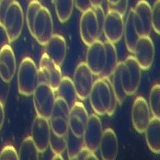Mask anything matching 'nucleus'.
Wrapping results in <instances>:
<instances>
[{"label": "nucleus", "instance_id": "obj_15", "mask_svg": "<svg viewBox=\"0 0 160 160\" xmlns=\"http://www.w3.org/2000/svg\"><path fill=\"white\" fill-rule=\"evenodd\" d=\"M51 127L49 119L37 115L32 122V137L39 153H44L49 146Z\"/></svg>", "mask_w": 160, "mask_h": 160}, {"label": "nucleus", "instance_id": "obj_13", "mask_svg": "<svg viewBox=\"0 0 160 160\" xmlns=\"http://www.w3.org/2000/svg\"><path fill=\"white\" fill-rule=\"evenodd\" d=\"M102 124L99 117L97 114L88 115V120L83 133L84 145L88 150L96 152L98 150L99 143L102 137Z\"/></svg>", "mask_w": 160, "mask_h": 160}, {"label": "nucleus", "instance_id": "obj_30", "mask_svg": "<svg viewBox=\"0 0 160 160\" xmlns=\"http://www.w3.org/2000/svg\"><path fill=\"white\" fill-rule=\"evenodd\" d=\"M149 109L153 117L160 116V86L156 84L152 87L149 94Z\"/></svg>", "mask_w": 160, "mask_h": 160}, {"label": "nucleus", "instance_id": "obj_35", "mask_svg": "<svg viewBox=\"0 0 160 160\" xmlns=\"http://www.w3.org/2000/svg\"><path fill=\"white\" fill-rule=\"evenodd\" d=\"M129 0H119L116 4L108 6V10H112L115 11L117 13H119L120 15L123 17L126 12H127V8H128Z\"/></svg>", "mask_w": 160, "mask_h": 160}, {"label": "nucleus", "instance_id": "obj_29", "mask_svg": "<svg viewBox=\"0 0 160 160\" xmlns=\"http://www.w3.org/2000/svg\"><path fill=\"white\" fill-rule=\"evenodd\" d=\"M55 12L60 22H66L73 13L75 2L74 0H55Z\"/></svg>", "mask_w": 160, "mask_h": 160}, {"label": "nucleus", "instance_id": "obj_7", "mask_svg": "<svg viewBox=\"0 0 160 160\" xmlns=\"http://www.w3.org/2000/svg\"><path fill=\"white\" fill-rule=\"evenodd\" d=\"M53 35V21L47 8L42 7L36 16L33 24L32 37L41 45H45Z\"/></svg>", "mask_w": 160, "mask_h": 160}, {"label": "nucleus", "instance_id": "obj_19", "mask_svg": "<svg viewBox=\"0 0 160 160\" xmlns=\"http://www.w3.org/2000/svg\"><path fill=\"white\" fill-rule=\"evenodd\" d=\"M88 120V113L83 103L76 101L70 108L68 125L69 130L78 136H83Z\"/></svg>", "mask_w": 160, "mask_h": 160}, {"label": "nucleus", "instance_id": "obj_8", "mask_svg": "<svg viewBox=\"0 0 160 160\" xmlns=\"http://www.w3.org/2000/svg\"><path fill=\"white\" fill-rule=\"evenodd\" d=\"M79 32L81 40L87 46L100 39L101 34L93 8L82 12L79 21Z\"/></svg>", "mask_w": 160, "mask_h": 160}, {"label": "nucleus", "instance_id": "obj_38", "mask_svg": "<svg viewBox=\"0 0 160 160\" xmlns=\"http://www.w3.org/2000/svg\"><path fill=\"white\" fill-rule=\"evenodd\" d=\"M76 8L80 12H85L92 8L90 0H74Z\"/></svg>", "mask_w": 160, "mask_h": 160}, {"label": "nucleus", "instance_id": "obj_41", "mask_svg": "<svg viewBox=\"0 0 160 160\" xmlns=\"http://www.w3.org/2000/svg\"><path fill=\"white\" fill-rule=\"evenodd\" d=\"M52 160H55V159H59V160H63V157H62V155H60V154H54L53 155V157L52 158Z\"/></svg>", "mask_w": 160, "mask_h": 160}, {"label": "nucleus", "instance_id": "obj_11", "mask_svg": "<svg viewBox=\"0 0 160 160\" xmlns=\"http://www.w3.org/2000/svg\"><path fill=\"white\" fill-rule=\"evenodd\" d=\"M152 8L146 0H139L133 8V23L138 35L149 36L152 30Z\"/></svg>", "mask_w": 160, "mask_h": 160}, {"label": "nucleus", "instance_id": "obj_32", "mask_svg": "<svg viewBox=\"0 0 160 160\" xmlns=\"http://www.w3.org/2000/svg\"><path fill=\"white\" fill-rule=\"evenodd\" d=\"M49 146L51 147V150L53 154L62 155L65 151V146H66L65 135L59 136L51 131L50 139H49Z\"/></svg>", "mask_w": 160, "mask_h": 160}, {"label": "nucleus", "instance_id": "obj_28", "mask_svg": "<svg viewBox=\"0 0 160 160\" xmlns=\"http://www.w3.org/2000/svg\"><path fill=\"white\" fill-rule=\"evenodd\" d=\"M18 155L20 160H37L39 158V151L31 136L26 137L22 141Z\"/></svg>", "mask_w": 160, "mask_h": 160}, {"label": "nucleus", "instance_id": "obj_21", "mask_svg": "<svg viewBox=\"0 0 160 160\" xmlns=\"http://www.w3.org/2000/svg\"><path fill=\"white\" fill-rule=\"evenodd\" d=\"M118 148L119 144L115 132L112 128H107L104 130L98 146L102 159H115L118 155Z\"/></svg>", "mask_w": 160, "mask_h": 160}, {"label": "nucleus", "instance_id": "obj_36", "mask_svg": "<svg viewBox=\"0 0 160 160\" xmlns=\"http://www.w3.org/2000/svg\"><path fill=\"white\" fill-rule=\"evenodd\" d=\"M76 159L78 160H98V158L96 155L94 154V152L88 150L87 147H83L80 152L78 154Z\"/></svg>", "mask_w": 160, "mask_h": 160}, {"label": "nucleus", "instance_id": "obj_3", "mask_svg": "<svg viewBox=\"0 0 160 160\" xmlns=\"http://www.w3.org/2000/svg\"><path fill=\"white\" fill-rule=\"evenodd\" d=\"M23 25L24 13L20 4L15 0L8 9L2 26L9 42L18 39L23 30Z\"/></svg>", "mask_w": 160, "mask_h": 160}, {"label": "nucleus", "instance_id": "obj_33", "mask_svg": "<svg viewBox=\"0 0 160 160\" xmlns=\"http://www.w3.org/2000/svg\"><path fill=\"white\" fill-rule=\"evenodd\" d=\"M152 28L158 34L160 33V0H157L151 10Z\"/></svg>", "mask_w": 160, "mask_h": 160}, {"label": "nucleus", "instance_id": "obj_20", "mask_svg": "<svg viewBox=\"0 0 160 160\" xmlns=\"http://www.w3.org/2000/svg\"><path fill=\"white\" fill-rule=\"evenodd\" d=\"M45 46V53L57 65L61 66L64 64L66 56V42L63 36L53 34L47 42Z\"/></svg>", "mask_w": 160, "mask_h": 160}, {"label": "nucleus", "instance_id": "obj_4", "mask_svg": "<svg viewBox=\"0 0 160 160\" xmlns=\"http://www.w3.org/2000/svg\"><path fill=\"white\" fill-rule=\"evenodd\" d=\"M142 69L132 55L128 56L123 62L121 72V78L123 89L127 96L134 95L140 86Z\"/></svg>", "mask_w": 160, "mask_h": 160}, {"label": "nucleus", "instance_id": "obj_18", "mask_svg": "<svg viewBox=\"0 0 160 160\" xmlns=\"http://www.w3.org/2000/svg\"><path fill=\"white\" fill-rule=\"evenodd\" d=\"M17 63L13 49L8 44H4L0 49V78L8 84L15 77Z\"/></svg>", "mask_w": 160, "mask_h": 160}, {"label": "nucleus", "instance_id": "obj_25", "mask_svg": "<svg viewBox=\"0 0 160 160\" xmlns=\"http://www.w3.org/2000/svg\"><path fill=\"white\" fill-rule=\"evenodd\" d=\"M103 43H104V47H105L106 61H105L104 69L99 77L110 78L111 75L118 64V54H117V51H116V47H115L114 43H112L108 41H106Z\"/></svg>", "mask_w": 160, "mask_h": 160}, {"label": "nucleus", "instance_id": "obj_40", "mask_svg": "<svg viewBox=\"0 0 160 160\" xmlns=\"http://www.w3.org/2000/svg\"><path fill=\"white\" fill-rule=\"evenodd\" d=\"M104 0H90V3H91V6L92 8H95V7H99L102 5Z\"/></svg>", "mask_w": 160, "mask_h": 160}, {"label": "nucleus", "instance_id": "obj_22", "mask_svg": "<svg viewBox=\"0 0 160 160\" xmlns=\"http://www.w3.org/2000/svg\"><path fill=\"white\" fill-rule=\"evenodd\" d=\"M148 148L158 155L160 153V120L159 118L152 117L144 132Z\"/></svg>", "mask_w": 160, "mask_h": 160}, {"label": "nucleus", "instance_id": "obj_39", "mask_svg": "<svg viewBox=\"0 0 160 160\" xmlns=\"http://www.w3.org/2000/svg\"><path fill=\"white\" fill-rule=\"evenodd\" d=\"M5 119V111H4V104L0 100V129L2 128Z\"/></svg>", "mask_w": 160, "mask_h": 160}, {"label": "nucleus", "instance_id": "obj_14", "mask_svg": "<svg viewBox=\"0 0 160 160\" xmlns=\"http://www.w3.org/2000/svg\"><path fill=\"white\" fill-rule=\"evenodd\" d=\"M123 17L115 11L108 10L103 25V33L106 40L114 44L118 42L123 36Z\"/></svg>", "mask_w": 160, "mask_h": 160}, {"label": "nucleus", "instance_id": "obj_16", "mask_svg": "<svg viewBox=\"0 0 160 160\" xmlns=\"http://www.w3.org/2000/svg\"><path fill=\"white\" fill-rule=\"evenodd\" d=\"M105 61L106 54L104 43L100 40H97L96 42L88 45L86 64L93 74V76L99 77L104 69Z\"/></svg>", "mask_w": 160, "mask_h": 160}, {"label": "nucleus", "instance_id": "obj_37", "mask_svg": "<svg viewBox=\"0 0 160 160\" xmlns=\"http://www.w3.org/2000/svg\"><path fill=\"white\" fill-rule=\"evenodd\" d=\"M14 1L15 0H0V27L3 26L6 13Z\"/></svg>", "mask_w": 160, "mask_h": 160}, {"label": "nucleus", "instance_id": "obj_1", "mask_svg": "<svg viewBox=\"0 0 160 160\" xmlns=\"http://www.w3.org/2000/svg\"><path fill=\"white\" fill-rule=\"evenodd\" d=\"M89 103L98 116H112L116 111L117 99L109 78H99L94 81L89 93Z\"/></svg>", "mask_w": 160, "mask_h": 160}, {"label": "nucleus", "instance_id": "obj_17", "mask_svg": "<svg viewBox=\"0 0 160 160\" xmlns=\"http://www.w3.org/2000/svg\"><path fill=\"white\" fill-rule=\"evenodd\" d=\"M151 118V112L147 101L143 97H137L132 108V122L134 130L139 133H144Z\"/></svg>", "mask_w": 160, "mask_h": 160}, {"label": "nucleus", "instance_id": "obj_34", "mask_svg": "<svg viewBox=\"0 0 160 160\" xmlns=\"http://www.w3.org/2000/svg\"><path fill=\"white\" fill-rule=\"evenodd\" d=\"M18 155L16 148L12 145H6L0 152V160H18Z\"/></svg>", "mask_w": 160, "mask_h": 160}, {"label": "nucleus", "instance_id": "obj_12", "mask_svg": "<svg viewBox=\"0 0 160 160\" xmlns=\"http://www.w3.org/2000/svg\"><path fill=\"white\" fill-rule=\"evenodd\" d=\"M132 53L142 70L150 69L155 58V45L152 39L149 36H141Z\"/></svg>", "mask_w": 160, "mask_h": 160}, {"label": "nucleus", "instance_id": "obj_5", "mask_svg": "<svg viewBox=\"0 0 160 160\" xmlns=\"http://www.w3.org/2000/svg\"><path fill=\"white\" fill-rule=\"evenodd\" d=\"M33 104L37 115L49 119L52 111L55 94L47 83L41 82L33 92Z\"/></svg>", "mask_w": 160, "mask_h": 160}, {"label": "nucleus", "instance_id": "obj_26", "mask_svg": "<svg viewBox=\"0 0 160 160\" xmlns=\"http://www.w3.org/2000/svg\"><path fill=\"white\" fill-rule=\"evenodd\" d=\"M122 67V62H118L114 71L112 72V74L111 75L112 79H110L111 84H112V90H113L114 95L116 97L118 104H122V102L124 101V99L127 97L124 89H123L122 78H121Z\"/></svg>", "mask_w": 160, "mask_h": 160}, {"label": "nucleus", "instance_id": "obj_2", "mask_svg": "<svg viewBox=\"0 0 160 160\" xmlns=\"http://www.w3.org/2000/svg\"><path fill=\"white\" fill-rule=\"evenodd\" d=\"M39 84L38 68L30 57L21 60L18 70V89L23 96H32Z\"/></svg>", "mask_w": 160, "mask_h": 160}, {"label": "nucleus", "instance_id": "obj_6", "mask_svg": "<svg viewBox=\"0 0 160 160\" xmlns=\"http://www.w3.org/2000/svg\"><path fill=\"white\" fill-rule=\"evenodd\" d=\"M70 107L62 98H55L54 105L49 118L51 131L56 135H65L68 129Z\"/></svg>", "mask_w": 160, "mask_h": 160}, {"label": "nucleus", "instance_id": "obj_9", "mask_svg": "<svg viewBox=\"0 0 160 160\" xmlns=\"http://www.w3.org/2000/svg\"><path fill=\"white\" fill-rule=\"evenodd\" d=\"M38 75L39 83H47L54 91L57 90L62 79V72L60 66L54 64L45 52L40 60Z\"/></svg>", "mask_w": 160, "mask_h": 160}, {"label": "nucleus", "instance_id": "obj_31", "mask_svg": "<svg viewBox=\"0 0 160 160\" xmlns=\"http://www.w3.org/2000/svg\"><path fill=\"white\" fill-rule=\"evenodd\" d=\"M42 7V4L38 0H32L28 6L27 12H26V23H27V27L29 29V32L32 35V32H33L34 20H35L36 16H37V14H38V12Z\"/></svg>", "mask_w": 160, "mask_h": 160}, {"label": "nucleus", "instance_id": "obj_42", "mask_svg": "<svg viewBox=\"0 0 160 160\" xmlns=\"http://www.w3.org/2000/svg\"><path fill=\"white\" fill-rule=\"evenodd\" d=\"M119 0H107V3H108V6H111V5H114L118 2Z\"/></svg>", "mask_w": 160, "mask_h": 160}, {"label": "nucleus", "instance_id": "obj_10", "mask_svg": "<svg viewBox=\"0 0 160 160\" xmlns=\"http://www.w3.org/2000/svg\"><path fill=\"white\" fill-rule=\"evenodd\" d=\"M72 81L76 89L78 98L81 100L88 98L94 80L93 74L91 73L86 63L82 62L77 66Z\"/></svg>", "mask_w": 160, "mask_h": 160}, {"label": "nucleus", "instance_id": "obj_24", "mask_svg": "<svg viewBox=\"0 0 160 160\" xmlns=\"http://www.w3.org/2000/svg\"><path fill=\"white\" fill-rule=\"evenodd\" d=\"M56 91L58 93V97L62 98L70 108L77 101L78 96L76 93L73 81L68 77H62L61 82Z\"/></svg>", "mask_w": 160, "mask_h": 160}, {"label": "nucleus", "instance_id": "obj_23", "mask_svg": "<svg viewBox=\"0 0 160 160\" xmlns=\"http://www.w3.org/2000/svg\"><path fill=\"white\" fill-rule=\"evenodd\" d=\"M123 36L125 41V45L129 52L132 53L134 51V47L140 36L135 30L134 23H133V8H131L128 11V15L124 21V28H123Z\"/></svg>", "mask_w": 160, "mask_h": 160}, {"label": "nucleus", "instance_id": "obj_27", "mask_svg": "<svg viewBox=\"0 0 160 160\" xmlns=\"http://www.w3.org/2000/svg\"><path fill=\"white\" fill-rule=\"evenodd\" d=\"M66 139V146L65 150L67 152L68 159H76L78 154L80 150L85 146L84 145V139L83 136L75 135L69 129L65 134Z\"/></svg>", "mask_w": 160, "mask_h": 160}]
</instances>
